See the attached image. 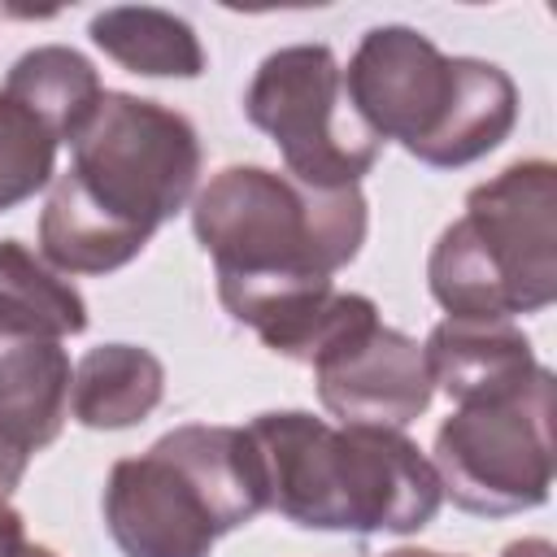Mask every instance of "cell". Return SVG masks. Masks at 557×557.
<instances>
[{"label": "cell", "mask_w": 557, "mask_h": 557, "mask_svg": "<svg viewBox=\"0 0 557 557\" xmlns=\"http://www.w3.org/2000/svg\"><path fill=\"white\" fill-rule=\"evenodd\" d=\"M70 148L74 161L39 213V257L61 274L131 265L157 226L196 196L200 135L157 100L104 91Z\"/></svg>", "instance_id": "obj_1"}, {"label": "cell", "mask_w": 557, "mask_h": 557, "mask_svg": "<svg viewBox=\"0 0 557 557\" xmlns=\"http://www.w3.org/2000/svg\"><path fill=\"white\" fill-rule=\"evenodd\" d=\"M361 187H305L265 165H226L191 196V231L213 257L218 296L244 326L274 305L331 287L366 244Z\"/></svg>", "instance_id": "obj_2"}, {"label": "cell", "mask_w": 557, "mask_h": 557, "mask_svg": "<svg viewBox=\"0 0 557 557\" xmlns=\"http://www.w3.org/2000/svg\"><path fill=\"white\" fill-rule=\"evenodd\" d=\"M248 440L265 479V509L305 531L413 535L440 505L444 487L405 431L344 426L305 409L257 413Z\"/></svg>", "instance_id": "obj_3"}, {"label": "cell", "mask_w": 557, "mask_h": 557, "mask_svg": "<svg viewBox=\"0 0 557 557\" xmlns=\"http://www.w3.org/2000/svg\"><path fill=\"white\" fill-rule=\"evenodd\" d=\"M352 113L431 170H461L500 148L518 122V87L496 61L444 57L431 35L370 26L344 65Z\"/></svg>", "instance_id": "obj_4"}, {"label": "cell", "mask_w": 557, "mask_h": 557, "mask_svg": "<svg viewBox=\"0 0 557 557\" xmlns=\"http://www.w3.org/2000/svg\"><path fill=\"white\" fill-rule=\"evenodd\" d=\"M261 509L265 479L244 426H174L104 483V527L122 557H209L218 535Z\"/></svg>", "instance_id": "obj_5"}, {"label": "cell", "mask_w": 557, "mask_h": 557, "mask_svg": "<svg viewBox=\"0 0 557 557\" xmlns=\"http://www.w3.org/2000/svg\"><path fill=\"white\" fill-rule=\"evenodd\" d=\"M426 283L448 318L540 313L557 300V165L513 161L470 187L466 213L431 248Z\"/></svg>", "instance_id": "obj_6"}, {"label": "cell", "mask_w": 557, "mask_h": 557, "mask_svg": "<svg viewBox=\"0 0 557 557\" xmlns=\"http://www.w3.org/2000/svg\"><path fill=\"white\" fill-rule=\"evenodd\" d=\"M244 113L274 139L287 174L305 187H361L383 152L374 131L352 113L344 65L326 44L270 52L244 91Z\"/></svg>", "instance_id": "obj_7"}, {"label": "cell", "mask_w": 557, "mask_h": 557, "mask_svg": "<svg viewBox=\"0 0 557 557\" xmlns=\"http://www.w3.org/2000/svg\"><path fill=\"white\" fill-rule=\"evenodd\" d=\"M431 466L444 496L466 513L540 509L553 487V374L540 370L500 400L457 405L435 431Z\"/></svg>", "instance_id": "obj_8"}, {"label": "cell", "mask_w": 557, "mask_h": 557, "mask_svg": "<svg viewBox=\"0 0 557 557\" xmlns=\"http://www.w3.org/2000/svg\"><path fill=\"white\" fill-rule=\"evenodd\" d=\"M318 400L344 426L400 431L426 413L435 387L422 344L387 322H370L313 361Z\"/></svg>", "instance_id": "obj_9"}, {"label": "cell", "mask_w": 557, "mask_h": 557, "mask_svg": "<svg viewBox=\"0 0 557 557\" xmlns=\"http://www.w3.org/2000/svg\"><path fill=\"white\" fill-rule=\"evenodd\" d=\"M70 357L52 339L0 348V496L9 500L30 457L48 448L70 418Z\"/></svg>", "instance_id": "obj_10"}, {"label": "cell", "mask_w": 557, "mask_h": 557, "mask_svg": "<svg viewBox=\"0 0 557 557\" xmlns=\"http://www.w3.org/2000/svg\"><path fill=\"white\" fill-rule=\"evenodd\" d=\"M431 387L453 405H479L522 392L544 366L535 361L531 339L513 322L496 318H444L422 344Z\"/></svg>", "instance_id": "obj_11"}, {"label": "cell", "mask_w": 557, "mask_h": 557, "mask_svg": "<svg viewBox=\"0 0 557 557\" xmlns=\"http://www.w3.org/2000/svg\"><path fill=\"white\" fill-rule=\"evenodd\" d=\"M87 331V300L22 239H0V344L70 339Z\"/></svg>", "instance_id": "obj_12"}, {"label": "cell", "mask_w": 557, "mask_h": 557, "mask_svg": "<svg viewBox=\"0 0 557 557\" xmlns=\"http://www.w3.org/2000/svg\"><path fill=\"white\" fill-rule=\"evenodd\" d=\"M165 396V366L139 344H100L74 366L70 409L91 431L144 422Z\"/></svg>", "instance_id": "obj_13"}, {"label": "cell", "mask_w": 557, "mask_h": 557, "mask_svg": "<svg viewBox=\"0 0 557 557\" xmlns=\"http://www.w3.org/2000/svg\"><path fill=\"white\" fill-rule=\"evenodd\" d=\"M91 44L122 70L144 78H196L205 74V48L191 22L157 4H113L87 26Z\"/></svg>", "instance_id": "obj_14"}, {"label": "cell", "mask_w": 557, "mask_h": 557, "mask_svg": "<svg viewBox=\"0 0 557 557\" xmlns=\"http://www.w3.org/2000/svg\"><path fill=\"white\" fill-rule=\"evenodd\" d=\"M4 96H13L17 104H26L57 144H74L78 131L91 122L104 87L96 65L65 44H39L30 52H22L9 65L4 78Z\"/></svg>", "instance_id": "obj_15"}, {"label": "cell", "mask_w": 557, "mask_h": 557, "mask_svg": "<svg viewBox=\"0 0 557 557\" xmlns=\"http://www.w3.org/2000/svg\"><path fill=\"white\" fill-rule=\"evenodd\" d=\"M57 148L61 144L52 139V131L26 104L0 91V213L17 209L52 183Z\"/></svg>", "instance_id": "obj_16"}, {"label": "cell", "mask_w": 557, "mask_h": 557, "mask_svg": "<svg viewBox=\"0 0 557 557\" xmlns=\"http://www.w3.org/2000/svg\"><path fill=\"white\" fill-rule=\"evenodd\" d=\"M22 540V513L0 496V553L9 548V544H17Z\"/></svg>", "instance_id": "obj_17"}, {"label": "cell", "mask_w": 557, "mask_h": 557, "mask_svg": "<svg viewBox=\"0 0 557 557\" xmlns=\"http://www.w3.org/2000/svg\"><path fill=\"white\" fill-rule=\"evenodd\" d=\"M500 557H557V553H553L548 540H513Z\"/></svg>", "instance_id": "obj_18"}, {"label": "cell", "mask_w": 557, "mask_h": 557, "mask_svg": "<svg viewBox=\"0 0 557 557\" xmlns=\"http://www.w3.org/2000/svg\"><path fill=\"white\" fill-rule=\"evenodd\" d=\"M0 557H57L48 544H30V540H17V544H9Z\"/></svg>", "instance_id": "obj_19"}, {"label": "cell", "mask_w": 557, "mask_h": 557, "mask_svg": "<svg viewBox=\"0 0 557 557\" xmlns=\"http://www.w3.org/2000/svg\"><path fill=\"white\" fill-rule=\"evenodd\" d=\"M383 557H448V553H431V548H392Z\"/></svg>", "instance_id": "obj_20"}]
</instances>
